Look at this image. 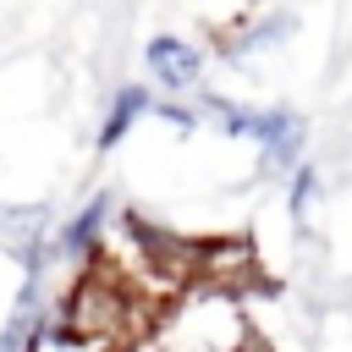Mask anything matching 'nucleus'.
Wrapping results in <instances>:
<instances>
[{"mask_svg":"<svg viewBox=\"0 0 352 352\" xmlns=\"http://www.w3.org/2000/svg\"><path fill=\"white\" fill-rule=\"evenodd\" d=\"M50 308H55L60 324L94 336V341L110 346V352L143 341V330H148V319H154V297H148L143 286H132L121 270L99 264V258L82 264V275L72 280V292H66L60 302H50Z\"/></svg>","mask_w":352,"mask_h":352,"instance_id":"1","label":"nucleus"},{"mask_svg":"<svg viewBox=\"0 0 352 352\" xmlns=\"http://www.w3.org/2000/svg\"><path fill=\"white\" fill-rule=\"evenodd\" d=\"M248 138L258 143L264 176H286V170L302 160V148H308V121H302V110H292V104H264V110H253Z\"/></svg>","mask_w":352,"mask_h":352,"instance_id":"2","label":"nucleus"},{"mask_svg":"<svg viewBox=\"0 0 352 352\" xmlns=\"http://www.w3.org/2000/svg\"><path fill=\"white\" fill-rule=\"evenodd\" d=\"M0 248H6L22 270H50V264H55V209H50V204L0 209Z\"/></svg>","mask_w":352,"mask_h":352,"instance_id":"3","label":"nucleus"},{"mask_svg":"<svg viewBox=\"0 0 352 352\" xmlns=\"http://www.w3.org/2000/svg\"><path fill=\"white\" fill-rule=\"evenodd\" d=\"M143 66H148V82L160 94H170V99H182V94H192L204 82V50L176 38V33H154L143 44Z\"/></svg>","mask_w":352,"mask_h":352,"instance_id":"4","label":"nucleus"},{"mask_svg":"<svg viewBox=\"0 0 352 352\" xmlns=\"http://www.w3.org/2000/svg\"><path fill=\"white\" fill-rule=\"evenodd\" d=\"M104 231H110V192H88L60 226H55V258L60 264H94L99 248H104Z\"/></svg>","mask_w":352,"mask_h":352,"instance_id":"5","label":"nucleus"},{"mask_svg":"<svg viewBox=\"0 0 352 352\" xmlns=\"http://www.w3.org/2000/svg\"><path fill=\"white\" fill-rule=\"evenodd\" d=\"M258 280V258H253V242L248 236H220V242H198V270H192V286H209V292H242Z\"/></svg>","mask_w":352,"mask_h":352,"instance_id":"6","label":"nucleus"},{"mask_svg":"<svg viewBox=\"0 0 352 352\" xmlns=\"http://www.w3.org/2000/svg\"><path fill=\"white\" fill-rule=\"evenodd\" d=\"M292 33H297V16L275 6V11H258V16H248L236 33H220L214 55H220V60H253V55H270V50H280Z\"/></svg>","mask_w":352,"mask_h":352,"instance_id":"7","label":"nucleus"},{"mask_svg":"<svg viewBox=\"0 0 352 352\" xmlns=\"http://www.w3.org/2000/svg\"><path fill=\"white\" fill-rule=\"evenodd\" d=\"M148 104H154V94L143 88V82H121L116 94H110V104H104V121H99V148L110 154V148H121L126 138H132V126L148 116Z\"/></svg>","mask_w":352,"mask_h":352,"instance_id":"8","label":"nucleus"},{"mask_svg":"<svg viewBox=\"0 0 352 352\" xmlns=\"http://www.w3.org/2000/svg\"><path fill=\"white\" fill-rule=\"evenodd\" d=\"M22 352H110V346H99L94 336H82V330L60 324V319H55V308L44 302V308H38V319H33V330H28V341H22Z\"/></svg>","mask_w":352,"mask_h":352,"instance_id":"9","label":"nucleus"},{"mask_svg":"<svg viewBox=\"0 0 352 352\" xmlns=\"http://www.w3.org/2000/svg\"><path fill=\"white\" fill-rule=\"evenodd\" d=\"M314 198H319V170L297 160V165L286 170V214H292L297 231H308V209H314Z\"/></svg>","mask_w":352,"mask_h":352,"instance_id":"10","label":"nucleus"},{"mask_svg":"<svg viewBox=\"0 0 352 352\" xmlns=\"http://www.w3.org/2000/svg\"><path fill=\"white\" fill-rule=\"evenodd\" d=\"M148 116H154V121H165V126H176V132H198V110H187L182 99H154V104H148Z\"/></svg>","mask_w":352,"mask_h":352,"instance_id":"11","label":"nucleus"}]
</instances>
